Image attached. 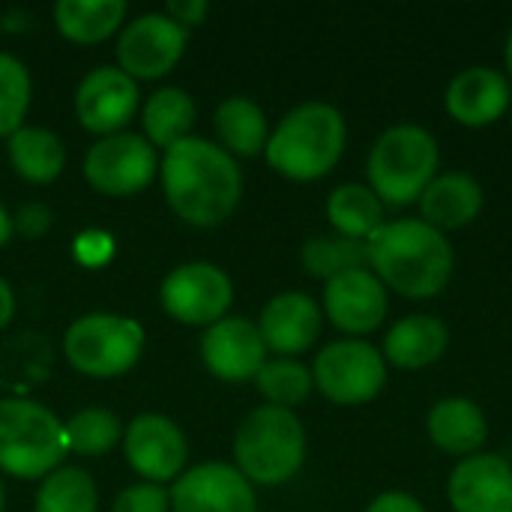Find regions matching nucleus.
I'll return each mask as SVG.
<instances>
[{
    "label": "nucleus",
    "mask_w": 512,
    "mask_h": 512,
    "mask_svg": "<svg viewBox=\"0 0 512 512\" xmlns=\"http://www.w3.org/2000/svg\"><path fill=\"white\" fill-rule=\"evenodd\" d=\"M162 189L168 207L195 228L222 225L243 198V174L237 159L207 138L189 135L165 150Z\"/></svg>",
    "instance_id": "f257e3e1"
},
{
    "label": "nucleus",
    "mask_w": 512,
    "mask_h": 512,
    "mask_svg": "<svg viewBox=\"0 0 512 512\" xmlns=\"http://www.w3.org/2000/svg\"><path fill=\"white\" fill-rule=\"evenodd\" d=\"M366 252L369 270L390 294L405 300L423 303L441 297L456 270L453 243L420 216L387 219L366 240Z\"/></svg>",
    "instance_id": "f03ea898"
},
{
    "label": "nucleus",
    "mask_w": 512,
    "mask_h": 512,
    "mask_svg": "<svg viewBox=\"0 0 512 512\" xmlns=\"http://www.w3.org/2000/svg\"><path fill=\"white\" fill-rule=\"evenodd\" d=\"M348 144V123L342 111L330 102H300L294 105L270 132L264 156L267 165L294 180L312 183L327 177Z\"/></svg>",
    "instance_id": "7ed1b4c3"
},
{
    "label": "nucleus",
    "mask_w": 512,
    "mask_h": 512,
    "mask_svg": "<svg viewBox=\"0 0 512 512\" xmlns=\"http://www.w3.org/2000/svg\"><path fill=\"white\" fill-rule=\"evenodd\" d=\"M441 171L438 138L420 123L387 126L366 159V186L384 207L402 210L420 201L426 186Z\"/></svg>",
    "instance_id": "20e7f679"
},
{
    "label": "nucleus",
    "mask_w": 512,
    "mask_h": 512,
    "mask_svg": "<svg viewBox=\"0 0 512 512\" xmlns=\"http://www.w3.org/2000/svg\"><path fill=\"white\" fill-rule=\"evenodd\" d=\"M234 468L252 486H285L306 462V429L288 408L261 405L234 435Z\"/></svg>",
    "instance_id": "39448f33"
},
{
    "label": "nucleus",
    "mask_w": 512,
    "mask_h": 512,
    "mask_svg": "<svg viewBox=\"0 0 512 512\" xmlns=\"http://www.w3.org/2000/svg\"><path fill=\"white\" fill-rule=\"evenodd\" d=\"M69 453L63 423L24 396L0 399V471L18 480H45Z\"/></svg>",
    "instance_id": "423d86ee"
},
{
    "label": "nucleus",
    "mask_w": 512,
    "mask_h": 512,
    "mask_svg": "<svg viewBox=\"0 0 512 512\" xmlns=\"http://www.w3.org/2000/svg\"><path fill=\"white\" fill-rule=\"evenodd\" d=\"M387 378L390 366L381 348L369 339H333L318 351L312 363L315 390L339 408H360L375 402L384 393Z\"/></svg>",
    "instance_id": "0eeeda50"
},
{
    "label": "nucleus",
    "mask_w": 512,
    "mask_h": 512,
    "mask_svg": "<svg viewBox=\"0 0 512 512\" xmlns=\"http://www.w3.org/2000/svg\"><path fill=\"white\" fill-rule=\"evenodd\" d=\"M144 351V330L138 321L108 312L81 315L63 336V354L72 369L90 378H117L129 372Z\"/></svg>",
    "instance_id": "6e6552de"
},
{
    "label": "nucleus",
    "mask_w": 512,
    "mask_h": 512,
    "mask_svg": "<svg viewBox=\"0 0 512 512\" xmlns=\"http://www.w3.org/2000/svg\"><path fill=\"white\" fill-rule=\"evenodd\" d=\"M162 309L180 321L195 327H210L225 318L234 300V285L228 273L210 261H192L174 267L159 288Z\"/></svg>",
    "instance_id": "1a4fd4ad"
},
{
    "label": "nucleus",
    "mask_w": 512,
    "mask_h": 512,
    "mask_svg": "<svg viewBox=\"0 0 512 512\" xmlns=\"http://www.w3.org/2000/svg\"><path fill=\"white\" fill-rule=\"evenodd\" d=\"M159 171L153 144L144 135L117 132L96 141L84 156V177L102 195H135Z\"/></svg>",
    "instance_id": "9d476101"
},
{
    "label": "nucleus",
    "mask_w": 512,
    "mask_h": 512,
    "mask_svg": "<svg viewBox=\"0 0 512 512\" xmlns=\"http://www.w3.org/2000/svg\"><path fill=\"white\" fill-rule=\"evenodd\" d=\"M321 312L342 336L366 339L387 321L390 291L369 267H357L324 282Z\"/></svg>",
    "instance_id": "9b49d317"
},
{
    "label": "nucleus",
    "mask_w": 512,
    "mask_h": 512,
    "mask_svg": "<svg viewBox=\"0 0 512 512\" xmlns=\"http://www.w3.org/2000/svg\"><path fill=\"white\" fill-rule=\"evenodd\" d=\"M123 453L144 483L177 480L189 459V444L180 426L162 414H138L123 429Z\"/></svg>",
    "instance_id": "f8f14e48"
},
{
    "label": "nucleus",
    "mask_w": 512,
    "mask_h": 512,
    "mask_svg": "<svg viewBox=\"0 0 512 512\" xmlns=\"http://www.w3.org/2000/svg\"><path fill=\"white\" fill-rule=\"evenodd\" d=\"M168 498L171 512H258L255 486L225 462H204L183 471Z\"/></svg>",
    "instance_id": "ddd939ff"
},
{
    "label": "nucleus",
    "mask_w": 512,
    "mask_h": 512,
    "mask_svg": "<svg viewBox=\"0 0 512 512\" xmlns=\"http://www.w3.org/2000/svg\"><path fill=\"white\" fill-rule=\"evenodd\" d=\"M186 48V30L165 12L138 15L120 30L117 60L129 78H162L177 66Z\"/></svg>",
    "instance_id": "4468645a"
},
{
    "label": "nucleus",
    "mask_w": 512,
    "mask_h": 512,
    "mask_svg": "<svg viewBox=\"0 0 512 512\" xmlns=\"http://www.w3.org/2000/svg\"><path fill=\"white\" fill-rule=\"evenodd\" d=\"M138 84L120 66L90 69L75 90V114L96 135H117L138 111Z\"/></svg>",
    "instance_id": "2eb2a0df"
},
{
    "label": "nucleus",
    "mask_w": 512,
    "mask_h": 512,
    "mask_svg": "<svg viewBox=\"0 0 512 512\" xmlns=\"http://www.w3.org/2000/svg\"><path fill=\"white\" fill-rule=\"evenodd\" d=\"M444 108L450 120L465 129H486L507 117L512 108V81L504 69L477 63L456 72L444 90Z\"/></svg>",
    "instance_id": "dca6fc26"
},
{
    "label": "nucleus",
    "mask_w": 512,
    "mask_h": 512,
    "mask_svg": "<svg viewBox=\"0 0 512 512\" xmlns=\"http://www.w3.org/2000/svg\"><path fill=\"white\" fill-rule=\"evenodd\" d=\"M267 345L261 339V330L249 318H231L210 324L201 336V360L210 375L219 381H255L261 366L267 363Z\"/></svg>",
    "instance_id": "f3484780"
},
{
    "label": "nucleus",
    "mask_w": 512,
    "mask_h": 512,
    "mask_svg": "<svg viewBox=\"0 0 512 512\" xmlns=\"http://www.w3.org/2000/svg\"><path fill=\"white\" fill-rule=\"evenodd\" d=\"M453 512H512V465L498 453L459 459L447 480Z\"/></svg>",
    "instance_id": "a211bd4d"
},
{
    "label": "nucleus",
    "mask_w": 512,
    "mask_h": 512,
    "mask_svg": "<svg viewBox=\"0 0 512 512\" xmlns=\"http://www.w3.org/2000/svg\"><path fill=\"white\" fill-rule=\"evenodd\" d=\"M255 324L267 351H273L276 357H297L318 342L324 330V312L309 294L282 291L267 300Z\"/></svg>",
    "instance_id": "6ab92c4d"
},
{
    "label": "nucleus",
    "mask_w": 512,
    "mask_h": 512,
    "mask_svg": "<svg viewBox=\"0 0 512 512\" xmlns=\"http://www.w3.org/2000/svg\"><path fill=\"white\" fill-rule=\"evenodd\" d=\"M447 348H450V327L444 324V318L429 312H411L387 327L381 354L390 369L423 372L441 363Z\"/></svg>",
    "instance_id": "aec40b11"
},
{
    "label": "nucleus",
    "mask_w": 512,
    "mask_h": 512,
    "mask_svg": "<svg viewBox=\"0 0 512 512\" xmlns=\"http://www.w3.org/2000/svg\"><path fill=\"white\" fill-rule=\"evenodd\" d=\"M417 207L420 219L441 234L462 231L480 219L486 207V189L468 171H438V177L420 195Z\"/></svg>",
    "instance_id": "412c9836"
},
{
    "label": "nucleus",
    "mask_w": 512,
    "mask_h": 512,
    "mask_svg": "<svg viewBox=\"0 0 512 512\" xmlns=\"http://www.w3.org/2000/svg\"><path fill=\"white\" fill-rule=\"evenodd\" d=\"M426 435L441 453H447L453 459H468V456H477L486 450L489 417L474 399L447 396L429 408Z\"/></svg>",
    "instance_id": "4be33fe9"
},
{
    "label": "nucleus",
    "mask_w": 512,
    "mask_h": 512,
    "mask_svg": "<svg viewBox=\"0 0 512 512\" xmlns=\"http://www.w3.org/2000/svg\"><path fill=\"white\" fill-rule=\"evenodd\" d=\"M327 219L333 234L351 237V240H369L384 222L387 207L366 183H342L327 195Z\"/></svg>",
    "instance_id": "5701e85b"
},
{
    "label": "nucleus",
    "mask_w": 512,
    "mask_h": 512,
    "mask_svg": "<svg viewBox=\"0 0 512 512\" xmlns=\"http://www.w3.org/2000/svg\"><path fill=\"white\" fill-rule=\"evenodd\" d=\"M213 123H216L222 150H228L231 156H258V153H264L267 138H270V126H267L264 108L255 99L228 96L216 108Z\"/></svg>",
    "instance_id": "b1692460"
},
{
    "label": "nucleus",
    "mask_w": 512,
    "mask_h": 512,
    "mask_svg": "<svg viewBox=\"0 0 512 512\" xmlns=\"http://www.w3.org/2000/svg\"><path fill=\"white\" fill-rule=\"evenodd\" d=\"M9 162L30 183H51L66 165L63 141L42 126H21L9 135Z\"/></svg>",
    "instance_id": "393cba45"
},
{
    "label": "nucleus",
    "mask_w": 512,
    "mask_h": 512,
    "mask_svg": "<svg viewBox=\"0 0 512 512\" xmlns=\"http://www.w3.org/2000/svg\"><path fill=\"white\" fill-rule=\"evenodd\" d=\"M126 18L123 0H60L54 6L57 30L81 45L108 39Z\"/></svg>",
    "instance_id": "a878e982"
},
{
    "label": "nucleus",
    "mask_w": 512,
    "mask_h": 512,
    "mask_svg": "<svg viewBox=\"0 0 512 512\" xmlns=\"http://www.w3.org/2000/svg\"><path fill=\"white\" fill-rule=\"evenodd\" d=\"M144 138L159 147H174L189 138L195 123V102L183 87H162L144 102Z\"/></svg>",
    "instance_id": "bb28decb"
},
{
    "label": "nucleus",
    "mask_w": 512,
    "mask_h": 512,
    "mask_svg": "<svg viewBox=\"0 0 512 512\" xmlns=\"http://www.w3.org/2000/svg\"><path fill=\"white\" fill-rule=\"evenodd\" d=\"M300 264L309 276L330 282L348 270L369 267V252L366 240H351L342 234H318L309 237L300 249Z\"/></svg>",
    "instance_id": "cd10ccee"
},
{
    "label": "nucleus",
    "mask_w": 512,
    "mask_h": 512,
    "mask_svg": "<svg viewBox=\"0 0 512 512\" xmlns=\"http://www.w3.org/2000/svg\"><path fill=\"white\" fill-rule=\"evenodd\" d=\"M99 492L93 477L84 468H57L51 471L39 492L33 512H96Z\"/></svg>",
    "instance_id": "c85d7f7f"
},
{
    "label": "nucleus",
    "mask_w": 512,
    "mask_h": 512,
    "mask_svg": "<svg viewBox=\"0 0 512 512\" xmlns=\"http://www.w3.org/2000/svg\"><path fill=\"white\" fill-rule=\"evenodd\" d=\"M66 444L72 453L84 456V459H99L105 453H111L120 438H123V426H120V417L102 405H90V408H81L78 414H72L66 423Z\"/></svg>",
    "instance_id": "c756f323"
},
{
    "label": "nucleus",
    "mask_w": 512,
    "mask_h": 512,
    "mask_svg": "<svg viewBox=\"0 0 512 512\" xmlns=\"http://www.w3.org/2000/svg\"><path fill=\"white\" fill-rule=\"evenodd\" d=\"M255 387L267 399V405L294 411L297 405H303L312 396L315 381H312V369L303 366L300 360H294V357H273L270 360L267 357V363L255 375Z\"/></svg>",
    "instance_id": "7c9ffc66"
},
{
    "label": "nucleus",
    "mask_w": 512,
    "mask_h": 512,
    "mask_svg": "<svg viewBox=\"0 0 512 512\" xmlns=\"http://www.w3.org/2000/svg\"><path fill=\"white\" fill-rule=\"evenodd\" d=\"M30 108V72L27 66L0 51V135H12L24 126Z\"/></svg>",
    "instance_id": "2f4dec72"
},
{
    "label": "nucleus",
    "mask_w": 512,
    "mask_h": 512,
    "mask_svg": "<svg viewBox=\"0 0 512 512\" xmlns=\"http://www.w3.org/2000/svg\"><path fill=\"white\" fill-rule=\"evenodd\" d=\"M171 510V498L162 486L156 483H135L129 489H123L114 504L111 512H168Z\"/></svg>",
    "instance_id": "473e14b6"
},
{
    "label": "nucleus",
    "mask_w": 512,
    "mask_h": 512,
    "mask_svg": "<svg viewBox=\"0 0 512 512\" xmlns=\"http://www.w3.org/2000/svg\"><path fill=\"white\" fill-rule=\"evenodd\" d=\"M363 512H429V510H426V504H423L417 495H411V492H399V489H390V492L375 495V498L366 504V510Z\"/></svg>",
    "instance_id": "72a5a7b5"
},
{
    "label": "nucleus",
    "mask_w": 512,
    "mask_h": 512,
    "mask_svg": "<svg viewBox=\"0 0 512 512\" xmlns=\"http://www.w3.org/2000/svg\"><path fill=\"white\" fill-rule=\"evenodd\" d=\"M48 225H51V210L42 204H24L12 219V228L21 231L24 237H39Z\"/></svg>",
    "instance_id": "f704fd0d"
},
{
    "label": "nucleus",
    "mask_w": 512,
    "mask_h": 512,
    "mask_svg": "<svg viewBox=\"0 0 512 512\" xmlns=\"http://www.w3.org/2000/svg\"><path fill=\"white\" fill-rule=\"evenodd\" d=\"M207 9H210L207 0H171L165 6V15L174 24H180L183 30H189V27H195V24H201L207 18Z\"/></svg>",
    "instance_id": "c9c22d12"
},
{
    "label": "nucleus",
    "mask_w": 512,
    "mask_h": 512,
    "mask_svg": "<svg viewBox=\"0 0 512 512\" xmlns=\"http://www.w3.org/2000/svg\"><path fill=\"white\" fill-rule=\"evenodd\" d=\"M12 312H15V297H12L9 282L0 276V330L12 321Z\"/></svg>",
    "instance_id": "e433bc0d"
},
{
    "label": "nucleus",
    "mask_w": 512,
    "mask_h": 512,
    "mask_svg": "<svg viewBox=\"0 0 512 512\" xmlns=\"http://www.w3.org/2000/svg\"><path fill=\"white\" fill-rule=\"evenodd\" d=\"M12 216L6 213V207L0 204V246H6L9 243V237H12Z\"/></svg>",
    "instance_id": "4c0bfd02"
},
{
    "label": "nucleus",
    "mask_w": 512,
    "mask_h": 512,
    "mask_svg": "<svg viewBox=\"0 0 512 512\" xmlns=\"http://www.w3.org/2000/svg\"><path fill=\"white\" fill-rule=\"evenodd\" d=\"M504 72H507V78L512 81V27L510 33H507V42H504Z\"/></svg>",
    "instance_id": "58836bf2"
},
{
    "label": "nucleus",
    "mask_w": 512,
    "mask_h": 512,
    "mask_svg": "<svg viewBox=\"0 0 512 512\" xmlns=\"http://www.w3.org/2000/svg\"><path fill=\"white\" fill-rule=\"evenodd\" d=\"M6 507V492H3V480H0V512Z\"/></svg>",
    "instance_id": "ea45409f"
},
{
    "label": "nucleus",
    "mask_w": 512,
    "mask_h": 512,
    "mask_svg": "<svg viewBox=\"0 0 512 512\" xmlns=\"http://www.w3.org/2000/svg\"><path fill=\"white\" fill-rule=\"evenodd\" d=\"M507 117H510V129H512V108H510V114H507Z\"/></svg>",
    "instance_id": "a19ab883"
}]
</instances>
